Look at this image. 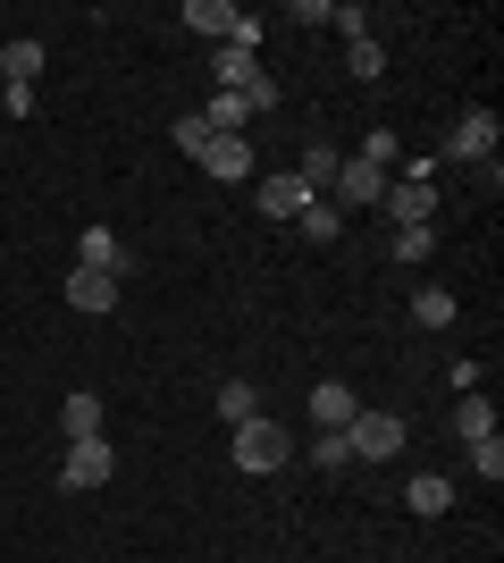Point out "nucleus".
<instances>
[{
    "label": "nucleus",
    "instance_id": "f257e3e1",
    "mask_svg": "<svg viewBox=\"0 0 504 563\" xmlns=\"http://www.w3.org/2000/svg\"><path fill=\"white\" fill-rule=\"evenodd\" d=\"M412 429L395 421V412H354V429H345V446H354V463H395L404 454Z\"/></svg>",
    "mask_w": 504,
    "mask_h": 563
},
{
    "label": "nucleus",
    "instance_id": "f03ea898",
    "mask_svg": "<svg viewBox=\"0 0 504 563\" xmlns=\"http://www.w3.org/2000/svg\"><path fill=\"white\" fill-rule=\"evenodd\" d=\"M110 479H119V454H110V438H76L68 446V463H59V488H110Z\"/></svg>",
    "mask_w": 504,
    "mask_h": 563
},
{
    "label": "nucleus",
    "instance_id": "7ed1b4c3",
    "mask_svg": "<svg viewBox=\"0 0 504 563\" xmlns=\"http://www.w3.org/2000/svg\"><path fill=\"white\" fill-rule=\"evenodd\" d=\"M287 429L278 421H244L236 429V471H253V479H261V471H287Z\"/></svg>",
    "mask_w": 504,
    "mask_h": 563
},
{
    "label": "nucleus",
    "instance_id": "20e7f679",
    "mask_svg": "<svg viewBox=\"0 0 504 563\" xmlns=\"http://www.w3.org/2000/svg\"><path fill=\"white\" fill-rule=\"evenodd\" d=\"M379 211L395 219V228H429V219H437V186H429V177H387Z\"/></svg>",
    "mask_w": 504,
    "mask_h": 563
},
{
    "label": "nucleus",
    "instance_id": "39448f33",
    "mask_svg": "<svg viewBox=\"0 0 504 563\" xmlns=\"http://www.w3.org/2000/svg\"><path fill=\"white\" fill-rule=\"evenodd\" d=\"M496 143H504L496 110H462V118H455V143H446V161H471V168H488V161H496Z\"/></svg>",
    "mask_w": 504,
    "mask_h": 563
},
{
    "label": "nucleus",
    "instance_id": "423d86ee",
    "mask_svg": "<svg viewBox=\"0 0 504 563\" xmlns=\"http://www.w3.org/2000/svg\"><path fill=\"white\" fill-rule=\"evenodd\" d=\"M261 85V51L253 43H211V93H253Z\"/></svg>",
    "mask_w": 504,
    "mask_h": 563
},
{
    "label": "nucleus",
    "instance_id": "0eeeda50",
    "mask_svg": "<svg viewBox=\"0 0 504 563\" xmlns=\"http://www.w3.org/2000/svg\"><path fill=\"white\" fill-rule=\"evenodd\" d=\"M76 269H101V278H119V286H126L135 253H126V235H119V228H85V235H76Z\"/></svg>",
    "mask_w": 504,
    "mask_h": 563
},
{
    "label": "nucleus",
    "instance_id": "6e6552de",
    "mask_svg": "<svg viewBox=\"0 0 504 563\" xmlns=\"http://www.w3.org/2000/svg\"><path fill=\"white\" fill-rule=\"evenodd\" d=\"M253 202H261V219H287V228L312 211V194H303V177H294V168H269L261 186H253Z\"/></svg>",
    "mask_w": 504,
    "mask_h": 563
},
{
    "label": "nucleus",
    "instance_id": "1a4fd4ad",
    "mask_svg": "<svg viewBox=\"0 0 504 563\" xmlns=\"http://www.w3.org/2000/svg\"><path fill=\"white\" fill-rule=\"evenodd\" d=\"M253 161H261V152H253V135H211V143H202V168H211L219 186H244V177H253Z\"/></svg>",
    "mask_w": 504,
    "mask_h": 563
},
{
    "label": "nucleus",
    "instance_id": "9d476101",
    "mask_svg": "<svg viewBox=\"0 0 504 563\" xmlns=\"http://www.w3.org/2000/svg\"><path fill=\"white\" fill-rule=\"evenodd\" d=\"M294 177H303V194H312V202H336V177H345V152H336V143H312V152L294 161Z\"/></svg>",
    "mask_w": 504,
    "mask_h": 563
},
{
    "label": "nucleus",
    "instance_id": "9b49d317",
    "mask_svg": "<svg viewBox=\"0 0 504 563\" xmlns=\"http://www.w3.org/2000/svg\"><path fill=\"white\" fill-rule=\"evenodd\" d=\"M68 303L85 311V320H101V311H119V278H101V269H68Z\"/></svg>",
    "mask_w": 504,
    "mask_h": 563
},
{
    "label": "nucleus",
    "instance_id": "f8f14e48",
    "mask_svg": "<svg viewBox=\"0 0 504 563\" xmlns=\"http://www.w3.org/2000/svg\"><path fill=\"white\" fill-rule=\"evenodd\" d=\"M354 412H361V404H354L345 378H320V387H312V421L320 429H354Z\"/></svg>",
    "mask_w": 504,
    "mask_h": 563
},
{
    "label": "nucleus",
    "instance_id": "ddd939ff",
    "mask_svg": "<svg viewBox=\"0 0 504 563\" xmlns=\"http://www.w3.org/2000/svg\"><path fill=\"white\" fill-rule=\"evenodd\" d=\"M219 421H227V429L261 421V387H253V378H219Z\"/></svg>",
    "mask_w": 504,
    "mask_h": 563
},
{
    "label": "nucleus",
    "instance_id": "4468645a",
    "mask_svg": "<svg viewBox=\"0 0 504 563\" xmlns=\"http://www.w3.org/2000/svg\"><path fill=\"white\" fill-rule=\"evenodd\" d=\"M404 505H412L421 521H437L446 505H455V479H437V471H421V479H404Z\"/></svg>",
    "mask_w": 504,
    "mask_h": 563
},
{
    "label": "nucleus",
    "instance_id": "2eb2a0df",
    "mask_svg": "<svg viewBox=\"0 0 504 563\" xmlns=\"http://www.w3.org/2000/svg\"><path fill=\"white\" fill-rule=\"evenodd\" d=\"M43 59H51V51L34 43V34H18V43H0V76H9V85H34V76H43Z\"/></svg>",
    "mask_w": 504,
    "mask_h": 563
},
{
    "label": "nucleus",
    "instance_id": "dca6fc26",
    "mask_svg": "<svg viewBox=\"0 0 504 563\" xmlns=\"http://www.w3.org/2000/svg\"><path fill=\"white\" fill-rule=\"evenodd\" d=\"M59 429H68V446H76V438H101V396H93V387H76V396L59 404Z\"/></svg>",
    "mask_w": 504,
    "mask_h": 563
},
{
    "label": "nucleus",
    "instance_id": "f3484780",
    "mask_svg": "<svg viewBox=\"0 0 504 563\" xmlns=\"http://www.w3.org/2000/svg\"><path fill=\"white\" fill-rule=\"evenodd\" d=\"M345 68H354L361 85H379V76H387V43H379V34H345Z\"/></svg>",
    "mask_w": 504,
    "mask_h": 563
},
{
    "label": "nucleus",
    "instance_id": "a211bd4d",
    "mask_svg": "<svg viewBox=\"0 0 504 563\" xmlns=\"http://www.w3.org/2000/svg\"><path fill=\"white\" fill-rule=\"evenodd\" d=\"M202 126H211V135H244V126H253V101H244V93H211Z\"/></svg>",
    "mask_w": 504,
    "mask_h": 563
},
{
    "label": "nucleus",
    "instance_id": "6ab92c4d",
    "mask_svg": "<svg viewBox=\"0 0 504 563\" xmlns=\"http://www.w3.org/2000/svg\"><path fill=\"white\" fill-rule=\"evenodd\" d=\"M429 253H437V228H395L387 235V261H404V269H421Z\"/></svg>",
    "mask_w": 504,
    "mask_h": 563
},
{
    "label": "nucleus",
    "instance_id": "aec40b11",
    "mask_svg": "<svg viewBox=\"0 0 504 563\" xmlns=\"http://www.w3.org/2000/svg\"><path fill=\"white\" fill-rule=\"evenodd\" d=\"M455 429H462V446H471V438H496V404H488V396H462L455 404Z\"/></svg>",
    "mask_w": 504,
    "mask_h": 563
},
{
    "label": "nucleus",
    "instance_id": "412c9836",
    "mask_svg": "<svg viewBox=\"0 0 504 563\" xmlns=\"http://www.w3.org/2000/svg\"><path fill=\"white\" fill-rule=\"evenodd\" d=\"M412 320H421V329H455V295H446V286H421V295H412Z\"/></svg>",
    "mask_w": 504,
    "mask_h": 563
},
{
    "label": "nucleus",
    "instance_id": "4be33fe9",
    "mask_svg": "<svg viewBox=\"0 0 504 563\" xmlns=\"http://www.w3.org/2000/svg\"><path fill=\"white\" fill-rule=\"evenodd\" d=\"M361 161L370 168H404V135H395V126H370V135H361Z\"/></svg>",
    "mask_w": 504,
    "mask_h": 563
},
{
    "label": "nucleus",
    "instance_id": "5701e85b",
    "mask_svg": "<svg viewBox=\"0 0 504 563\" xmlns=\"http://www.w3.org/2000/svg\"><path fill=\"white\" fill-rule=\"evenodd\" d=\"M294 228L312 235V244H336V235H345V211H336V202H312V211L294 219Z\"/></svg>",
    "mask_w": 504,
    "mask_h": 563
},
{
    "label": "nucleus",
    "instance_id": "b1692460",
    "mask_svg": "<svg viewBox=\"0 0 504 563\" xmlns=\"http://www.w3.org/2000/svg\"><path fill=\"white\" fill-rule=\"evenodd\" d=\"M312 463H320V471H345V463H354V446H345V429H320V438H312Z\"/></svg>",
    "mask_w": 504,
    "mask_h": 563
},
{
    "label": "nucleus",
    "instance_id": "393cba45",
    "mask_svg": "<svg viewBox=\"0 0 504 563\" xmlns=\"http://www.w3.org/2000/svg\"><path fill=\"white\" fill-rule=\"evenodd\" d=\"M471 471L496 488V479H504V438H471Z\"/></svg>",
    "mask_w": 504,
    "mask_h": 563
},
{
    "label": "nucleus",
    "instance_id": "a878e982",
    "mask_svg": "<svg viewBox=\"0 0 504 563\" xmlns=\"http://www.w3.org/2000/svg\"><path fill=\"white\" fill-rule=\"evenodd\" d=\"M202 143H211V126H202V110H186V118H177V152L202 161Z\"/></svg>",
    "mask_w": 504,
    "mask_h": 563
}]
</instances>
